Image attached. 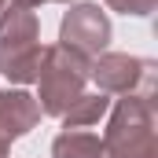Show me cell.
Masks as SVG:
<instances>
[{
  "label": "cell",
  "instance_id": "cell-8",
  "mask_svg": "<svg viewBox=\"0 0 158 158\" xmlns=\"http://www.w3.org/2000/svg\"><path fill=\"white\" fill-rule=\"evenodd\" d=\"M110 110V96H103V92H85L77 96L70 107H66V114H63V125L66 129H92V125H99V118Z\"/></svg>",
  "mask_w": 158,
  "mask_h": 158
},
{
  "label": "cell",
  "instance_id": "cell-6",
  "mask_svg": "<svg viewBox=\"0 0 158 158\" xmlns=\"http://www.w3.org/2000/svg\"><path fill=\"white\" fill-rule=\"evenodd\" d=\"M37 121H40V107L30 92H22V88L0 92V143L11 147V140L26 136Z\"/></svg>",
  "mask_w": 158,
  "mask_h": 158
},
{
  "label": "cell",
  "instance_id": "cell-7",
  "mask_svg": "<svg viewBox=\"0 0 158 158\" xmlns=\"http://www.w3.org/2000/svg\"><path fill=\"white\" fill-rule=\"evenodd\" d=\"M52 158H107V147L96 132L85 129H63L52 140Z\"/></svg>",
  "mask_w": 158,
  "mask_h": 158
},
{
  "label": "cell",
  "instance_id": "cell-5",
  "mask_svg": "<svg viewBox=\"0 0 158 158\" xmlns=\"http://www.w3.org/2000/svg\"><path fill=\"white\" fill-rule=\"evenodd\" d=\"M59 44L77 52L81 59H96L107 52L110 44V19L107 11H99V4H77L63 15V26H59Z\"/></svg>",
  "mask_w": 158,
  "mask_h": 158
},
{
  "label": "cell",
  "instance_id": "cell-9",
  "mask_svg": "<svg viewBox=\"0 0 158 158\" xmlns=\"http://www.w3.org/2000/svg\"><path fill=\"white\" fill-rule=\"evenodd\" d=\"M158 0H107V7H114L121 15H151Z\"/></svg>",
  "mask_w": 158,
  "mask_h": 158
},
{
  "label": "cell",
  "instance_id": "cell-12",
  "mask_svg": "<svg viewBox=\"0 0 158 158\" xmlns=\"http://www.w3.org/2000/svg\"><path fill=\"white\" fill-rule=\"evenodd\" d=\"M4 7H7V0H0V11H4Z\"/></svg>",
  "mask_w": 158,
  "mask_h": 158
},
{
  "label": "cell",
  "instance_id": "cell-4",
  "mask_svg": "<svg viewBox=\"0 0 158 158\" xmlns=\"http://www.w3.org/2000/svg\"><path fill=\"white\" fill-rule=\"evenodd\" d=\"M155 59L103 52L88 63V81H96L103 96H155Z\"/></svg>",
  "mask_w": 158,
  "mask_h": 158
},
{
  "label": "cell",
  "instance_id": "cell-13",
  "mask_svg": "<svg viewBox=\"0 0 158 158\" xmlns=\"http://www.w3.org/2000/svg\"><path fill=\"white\" fill-rule=\"evenodd\" d=\"M59 4H70V0H59Z\"/></svg>",
  "mask_w": 158,
  "mask_h": 158
},
{
  "label": "cell",
  "instance_id": "cell-3",
  "mask_svg": "<svg viewBox=\"0 0 158 158\" xmlns=\"http://www.w3.org/2000/svg\"><path fill=\"white\" fill-rule=\"evenodd\" d=\"M37 107L40 114L48 118H63L66 107L85 96V85H88V59H81L77 52L63 48V44H48L44 55H40V70H37Z\"/></svg>",
  "mask_w": 158,
  "mask_h": 158
},
{
  "label": "cell",
  "instance_id": "cell-11",
  "mask_svg": "<svg viewBox=\"0 0 158 158\" xmlns=\"http://www.w3.org/2000/svg\"><path fill=\"white\" fill-rule=\"evenodd\" d=\"M0 158H7V143H0Z\"/></svg>",
  "mask_w": 158,
  "mask_h": 158
},
{
  "label": "cell",
  "instance_id": "cell-1",
  "mask_svg": "<svg viewBox=\"0 0 158 158\" xmlns=\"http://www.w3.org/2000/svg\"><path fill=\"white\" fill-rule=\"evenodd\" d=\"M107 114V158H158L155 96H121Z\"/></svg>",
  "mask_w": 158,
  "mask_h": 158
},
{
  "label": "cell",
  "instance_id": "cell-2",
  "mask_svg": "<svg viewBox=\"0 0 158 158\" xmlns=\"http://www.w3.org/2000/svg\"><path fill=\"white\" fill-rule=\"evenodd\" d=\"M40 55H44V44H40L37 15L19 4L4 7L0 11V74L15 85H30L37 81Z\"/></svg>",
  "mask_w": 158,
  "mask_h": 158
},
{
  "label": "cell",
  "instance_id": "cell-10",
  "mask_svg": "<svg viewBox=\"0 0 158 158\" xmlns=\"http://www.w3.org/2000/svg\"><path fill=\"white\" fill-rule=\"evenodd\" d=\"M11 4H19V7H30V11H33V7H40V4H48V0H11Z\"/></svg>",
  "mask_w": 158,
  "mask_h": 158
}]
</instances>
